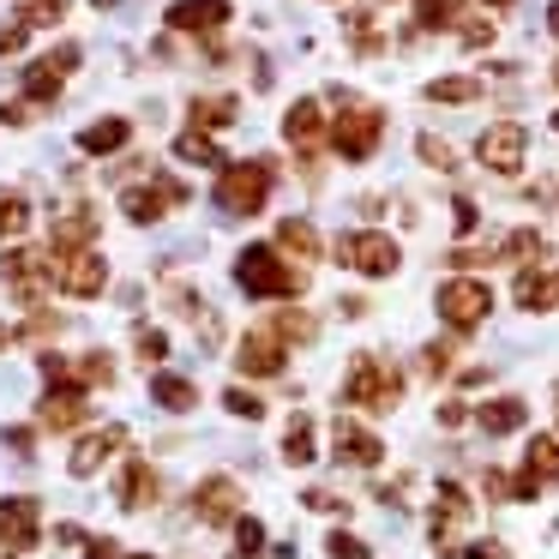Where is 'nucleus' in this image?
<instances>
[{"mask_svg": "<svg viewBox=\"0 0 559 559\" xmlns=\"http://www.w3.org/2000/svg\"><path fill=\"white\" fill-rule=\"evenodd\" d=\"M283 139H289L295 151H313L319 139H325V103L319 97H301L289 115H283Z\"/></svg>", "mask_w": 559, "mask_h": 559, "instance_id": "6ab92c4d", "label": "nucleus"}, {"mask_svg": "<svg viewBox=\"0 0 559 559\" xmlns=\"http://www.w3.org/2000/svg\"><path fill=\"white\" fill-rule=\"evenodd\" d=\"M31 223V199L13 193V187H0V241H19Z\"/></svg>", "mask_w": 559, "mask_h": 559, "instance_id": "c756f323", "label": "nucleus"}, {"mask_svg": "<svg viewBox=\"0 0 559 559\" xmlns=\"http://www.w3.org/2000/svg\"><path fill=\"white\" fill-rule=\"evenodd\" d=\"M55 283H61L73 301H97L109 289V265L97 259V247H79V253H55Z\"/></svg>", "mask_w": 559, "mask_h": 559, "instance_id": "1a4fd4ad", "label": "nucleus"}, {"mask_svg": "<svg viewBox=\"0 0 559 559\" xmlns=\"http://www.w3.org/2000/svg\"><path fill=\"white\" fill-rule=\"evenodd\" d=\"M457 559H506V547H499V542H463Z\"/></svg>", "mask_w": 559, "mask_h": 559, "instance_id": "49530a36", "label": "nucleus"}, {"mask_svg": "<svg viewBox=\"0 0 559 559\" xmlns=\"http://www.w3.org/2000/svg\"><path fill=\"white\" fill-rule=\"evenodd\" d=\"M235 361H241L247 379H271V373H283V361H289V343H283L277 325H259V331H247V337H241Z\"/></svg>", "mask_w": 559, "mask_h": 559, "instance_id": "f8f14e48", "label": "nucleus"}, {"mask_svg": "<svg viewBox=\"0 0 559 559\" xmlns=\"http://www.w3.org/2000/svg\"><path fill=\"white\" fill-rule=\"evenodd\" d=\"M475 97H481V79H463V73L427 85V103H475Z\"/></svg>", "mask_w": 559, "mask_h": 559, "instance_id": "7c9ffc66", "label": "nucleus"}, {"mask_svg": "<svg viewBox=\"0 0 559 559\" xmlns=\"http://www.w3.org/2000/svg\"><path fill=\"white\" fill-rule=\"evenodd\" d=\"M223 409H229V415H241V421H259V415H265V397H253V391L229 385V391H223Z\"/></svg>", "mask_w": 559, "mask_h": 559, "instance_id": "f704fd0d", "label": "nucleus"}, {"mask_svg": "<svg viewBox=\"0 0 559 559\" xmlns=\"http://www.w3.org/2000/svg\"><path fill=\"white\" fill-rule=\"evenodd\" d=\"M271 325H277L283 331V343H313V319H307V313H277V319H271Z\"/></svg>", "mask_w": 559, "mask_h": 559, "instance_id": "4c0bfd02", "label": "nucleus"}, {"mask_svg": "<svg viewBox=\"0 0 559 559\" xmlns=\"http://www.w3.org/2000/svg\"><path fill=\"white\" fill-rule=\"evenodd\" d=\"M133 355H139V361L157 367L163 355H169V337H163V331H139V337H133Z\"/></svg>", "mask_w": 559, "mask_h": 559, "instance_id": "ea45409f", "label": "nucleus"}, {"mask_svg": "<svg viewBox=\"0 0 559 559\" xmlns=\"http://www.w3.org/2000/svg\"><path fill=\"white\" fill-rule=\"evenodd\" d=\"M433 307H439V319H445L451 331H475L487 313H493V289H487L481 277H451V283H439Z\"/></svg>", "mask_w": 559, "mask_h": 559, "instance_id": "39448f33", "label": "nucleus"}, {"mask_svg": "<svg viewBox=\"0 0 559 559\" xmlns=\"http://www.w3.org/2000/svg\"><path fill=\"white\" fill-rule=\"evenodd\" d=\"M469 518H475L469 493H463L457 481H439V493H433V530H427V535H433V554H451V559H457Z\"/></svg>", "mask_w": 559, "mask_h": 559, "instance_id": "0eeeda50", "label": "nucleus"}, {"mask_svg": "<svg viewBox=\"0 0 559 559\" xmlns=\"http://www.w3.org/2000/svg\"><path fill=\"white\" fill-rule=\"evenodd\" d=\"M265 547V523L259 518H235V554H259Z\"/></svg>", "mask_w": 559, "mask_h": 559, "instance_id": "58836bf2", "label": "nucleus"}, {"mask_svg": "<svg viewBox=\"0 0 559 559\" xmlns=\"http://www.w3.org/2000/svg\"><path fill=\"white\" fill-rule=\"evenodd\" d=\"M475 229V205H469V199H457V235H469Z\"/></svg>", "mask_w": 559, "mask_h": 559, "instance_id": "3c124183", "label": "nucleus"}, {"mask_svg": "<svg viewBox=\"0 0 559 559\" xmlns=\"http://www.w3.org/2000/svg\"><path fill=\"white\" fill-rule=\"evenodd\" d=\"M121 559H151V554H121Z\"/></svg>", "mask_w": 559, "mask_h": 559, "instance_id": "5fc2aeb1", "label": "nucleus"}, {"mask_svg": "<svg viewBox=\"0 0 559 559\" xmlns=\"http://www.w3.org/2000/svg\"><path fill=\"white\" fill-rule=\"evenodd\" d=\"M523 421H530V403H523V397H493V403H481V409H475V427H481V433H493V439L518 433Z\"/></svg>", "mask_w": 559, "mask_h": 559, "instance_id": "4be33fe9", "label": "nucleus"}, {"mask_svg": "<svg viewBox=\"0 0 559 559\" xmlns=\"http://www.w3.org/2000/svg\"><path fill=\"white\" fill-rule=\"evenodd\" d=\"M337 265L361 271V277H391V271L403 265V253H397V241H391L385 229H355V235L337 241Z\"/></svg>", "mask_w": 559, "mask_h": 559, "instance_id": "423d86ee", "label": "nucleus"}, {"mask_svg": "<svg viewBox=\"0 0 559 559\" xmlns=\"http://www.w3.org/2000/svg\"><path fill=\"white\" fill-rule=\"evenodd\" d=\"M235 283H241L247 295H259V301H289V295L307 289V265H289V259L277 253V241H265V247H247V253L235 259Z\"/></svg>", "mask_w": 559, "mask_h": 559, "instance_id": "f257e3e1", "label": "nucleus"}, {"mask_svg": "<svg viewBox=\"0 0 559 559\" xmlns=\"http://www.w3.org/2000/svg\"><path fill=\"white\" fill-rule=\"evenodd\" d=\"M379 139H385V109L343 97L337 103V121H331V151H337L343 163H367L379 151Z\"/></svg>", "mask_w": 559, "mask_h": 559, "instance_id": "7ed1b4c3", "label": "nucleus"}, {"mask_svg": "<svg viewBox=\"0 0 559 559\" xmlns=\"http://www.w3.org/2000/svg\"><path fill=\"white\" fill-rule=\"evenodd\" d=\"M85 559H121V554H115L109 535H91V542H85Z\"/></svg>", "mask_w": 559, "mask_h": 559, "instance_id": "09e8293b", "label": "nucleus"}, {"mask_svg": "<svg viewBox=\"0 0 559 559\" xmlns=\"http://www.w3.org/2000/svg\"><path fill=\"white\" fill-rule=\"evenodd\" d=\"M37 421L49 427V433H61V427H79L85 421V385H49L43 391V403H37Z\"/></svg>", "mask_w": 559, "mask_h": 559, "instance_id": "a211bd4d", "label": "nucleus"}, {"mask_svg": "<svg viewBox=\"0 0 559 559\" xmlns=\"http://www.w3.org/2000/svg\"><path fill=\"white\" fill-rule=\"evenodd\" d=\"M73 373H79V385H85V391H91V385H115V355H103V349H91V355H85V361H79V367H73Z\"/></svg>", "mask_w": 559, "mask_h": 559, "instance_id": "473e14b6", "label": "nucleus"}, {"mask_svg": "<svg viewBox=\"0 0 559 559\" xmlns=\"http://www.w3.org/2000/svg\"><path fill=\"white\" fill-rule=\"evenodd\" d=\"M115 499H121V511H145V506H157V469H151L145 457H127L121 481H115Z\"/></svg>", "mask_w": 559, "mask_h": 559, "instance_id": "aec40b11", "label": "nucleus"}, {"mask_svg": "<svg viewBox=\"0 0 559 559\" xmlns=\"http://www.w3.org/2000/svg\"><path fill=\"white\" fill-rule=\"evenodd\" d=\"M343 403H355V409H373V415H385V409H397L403 403V373H397V361H385V355H355L349 361V379H343Z\"/></svg>", "mask_w": 559, "mask_h": 559, "instance_id": "f03ea898", "label": "nucleus"}, {"mask_svg": "<svg viewBox=\"0 0 559 559\" xmlns=\"http://www.w3.org/2000/svg\"><path fill=\"white\" fill-rule=\"evenodd\" d=\"M175 205H187V187L175 181V175H157V181H139L121 193V211L127 223H163Z\"/></svg>", "mask_w": 559, "mask_h": 559, "instance_id": "6e6552de", "label": "nucleus"}, {"mask_svg": "<svg viewBox=\"0 0 559 559\" xmlns=\"http://www.w3.org/2000/svg\"><path fill=\"white\" fill-rule=\"evenodd\" d=\"M127 139H133V121H127V115H103V121H91L85 133H79V151H85V157H115Z\"/></svg>", "mask_w": 559, "mask_h": 559, "instance_id": "412c9836", "label": "nucleus"}, {"mask_svg": "<svg viewBox=\"0 0 559 559\" xmlns=\"http://www.w3.org/2000/svg\"><path fill=\"white\" fill-rule=\"evenodd\" d=\"M313 457H319V445H313V421H307V415H295V421L283 427V463H295V469H307Z\"/></svg>", "mask_w": 559, "mask_h": 559, "instance_id": "cd10ccee", "label": "nucleus"}, {"mask_svg": "<svg viewBox=\"0 0 559 559\" xmlns=\"http://www.w3.org/2000/svg\"><path fill=\"white\" fill-rule=\"evenodd\" d=\"M37 523H43V506L31 493L0 499V559H19L25 547H37Z\"/></svg>", "mask_w": 559, "mask_h": 559, "instance_id": "9b49d317", "label": "nucleus"}, {"mask_svg": "<svg viewBox=\"0 0 559 559\" xmlns=\"http://www.w3.org/2000/svg\"><path fill=\"white\" fill-rule=\"evenodd\" d=\"M518 307L523 313H554L559 307V277H547V271H518Z\"/></svg>", "mask_w": 559, "mask_h": 559, "instance_id": "b1692460", "label": "nucleus"}, {"mask_svg": "<svg viewBox=\"0 0 559 559\" xmlns=\"http://www.w3.org/2000/svg\"><path fill=\"white\" fill-rule=\"evenodd\" d=\"M457 37H463V49H487V43H493V25H487V19H463Z\"/></svg>", "mask_w": 559, "mask_h": 559, "instance_id": "79ce46f5", "label": "nucleus"}, {"mask_svg": "<svg viewBox=\"0 0 559 559\" xmlns=\"http://www.w3.org/2000/svg\"><path fill=\"white\" fill-rule=\"evenodd\" d=\"M547 31H554V37H559V0H554V7H547Z\"/></svg>", "mask_w": 559, "mask_h": 559, "instance_id": "603ef678", "label": "nucleus"}, {"mask_svg": "<svg viewBox=\"0 0 559 559\" xmlns=\"http://www.w3.org/2000/svg\"><path fill=\"white\" fill-rule=\"evenodd\" d=\"M151 397H157L163 409L187 415L199 403V385H193V379H181V373H157V379H151Z\"/></svg>", "mask_w": 559, "mask_h": 559, "instance_id": "bb28decb", "label": "nucleus"}, {"mask_svg": "<svg viewBox=\"0 0 559 559\" xmlns=\"http://www.w3.org/2000/svg\"><path fill=\"white\" fill-rule=\"evenodd\" d=\"M91 235H97V211H73V217L49 235V253H79V247H91Z\"/></svg>", "mask_w": 559, "mask_h": 559, "instance_id": "a878e982", "label": "nucleus"}, {"mask_svg": "<svg viewBox=\"0 0 559 559\" xmlns=\"http://www.w3.org/2000/svg\"><path fill=\"white\" fill-rule=\"evenodd\" d=\"M421 367H427V373H445V367H451V343H427V349H421Z\"/></svg>", "mask_w": 559, "mask_h": 559, "instance_id": "37998d69", "label": "nucleus"}, {"mask_svg": "<svg viewBox=\"0 0 559 559\" xmlns=\"http://www.w3.org/2000/svg\"><path fill=\"white\" fill-rule=\"evenodd\" d=\"M121 445H127V427H121V421H109V427H97V433L79 439L73 457H67V469H73L79 481H85V475H97V469H103V463H109Z\"/></svg>", "mask_w": 559, "mask_h": 559, "instance_id": "dca6fc26", "label": "nucleus"}, {"mask_svg": "<svg viewBox=\"0 0 559 559\" xmlns=\"http://www.w3.org/2000/svg\"><path fill=\"white\" fill-rule=\"evenodd\" d=\"M271 199V163L247 157V163H223L217 169V205L229 217H259Z\"/></svg>", "mask_w": 559, "mask_h": 559, "instance_id": "20e7f679", "label": "nucleus"}, {"mask_svg": "<svg viewBox=\"0 0 559 559\" xmlns=\"http://www.w3.org/2000/svg\"><path fill=\"white\" fill-rule=\"evenodd\" d=\"M331 451H337V463H355V469H379V463H385V439L367 433L361 421H349V415L331 427Z\"/></svg>", "mask_w": 559, "mask_h": 559, "instance_id": "4468645a", "label": "nucleus"}, {"mask_svg": "<svg viewBox=\"0 0 559 559\" xmlns=\"http://www.w3.org/2000/svg\"><path fill=\"white\" fill-rule=\"evenodd\" d=\"M193 518L199 523H235L241 518V487H235L229 475H205V481L193 487Z\"/></svg>", "mask_w": 559, "mask_h": 559, "instance_id": "2eb2a0df", "label": "nucleus"}, {"mask_svg": "<svg viewBox=\"0 0 559 559\" xmlns=\"http://www.w3.org/2000/svg\"><path fill=\"white\" fill-rule=\"evenodd\" d=\"M535 253H542V235H535V229H518L511 241H499V259H518V265H523V259H535Z\"/></svg>", "mask_w": 559, "mask_h": 559, "instance_id": "e433bc0d", "label": "nucleus"}, {"mask_svg": "<svg viewBox=\"0 0 559 559\" xmlns=\"http://www.w3.org/2000/svg\"><path fill=\"white\" fill-rule=\"evenodd\" d=\"M73 67H79V49H73V43H61L49 61H31V67H25V97H31V103H61V85H67V73H73Z\"/></svg>", "mask_w": 559, "mask_h": 559, "instance_id": "ddd939ff", "label": "nucleus"}, {"mask_svg": "<svg viewBox=\"0 0 559 559\" xmlns=\"http://www.w3.org/2000/svg\"><path fill=\"white\" fill-rule=\"evenodd\" d=\"M175 157H181V163H205V169H223V151H217V139H211L205 127H187V133L175 139Z\"/></svg>", "mask_w": 559, "mask_h": 559, "instance_id": "c85d7f7f", "label": "nucleus"}, {"mask_svg": "<svg viewBox=\"0 0 559 559\" xmlns=\"http://www.w3.org/2000/svg\"><path fill=\"white\" fill-rule=\"evenodd\" d=\"M229 19V0H175L169 31H217Z\"/></svg>", "mask_w": 559, "mask_h": 559, "instance_id": "5701e85b", "label": "nucleus"}, {"mask_svg": "<svg viewBox=\"0 0 559 559\" xmlns=\"http://www.w3.org/2000/svg\"><path fill=\"white\" fill-rule=\"evenodd\" d=\"M554 85H559V61H554Z\"/></svg>", "mask_w": 559, "mask_h": 559, "instance_id": "13d9d810", "label": "nucleus"}, {"mask_svg": "<svg viewBox=\"0 0 559 559\" xmlns=\"http://www.w3.org/2000/svg\"><path fill=\"white\" fill-rule=\"evenodd\" d=\"M55 331H61V319H55V313H31V325H25V337H31V343H49V337H55Z\"/></svg>", "mask_w": 559, "mask_h": 559, "instance_id": "c03bdc74", "label": "nucleus"}, {"mask_svg": "<svg viewBox=\"0 0 559 559\" xmlns=\"http://www.w3.org/2000/svg\"><path fill=\"white\" fill-rule=\"evenodd\" d=\"M457 13H463V0H415V25H421V31L457 25Z\"/></svg>", "mask_w": 559, "mask_h": 559, "instance_id": "2f4dec72", "label": "nucleus"}, {"mask_svg": "<svg viewBox=\"0 0 559 559\" xmlns=\"http://www.w3.org/2000/svg\"><path fill=\"white\" fill-rule=\"evenodd\" d=\"M415 151H421V163H433V169H457V151H451V145H439V139H421V145H415Z\"/></svg>", "mask_w": 559, "mask_h": 559, "instance_id": "a19ab883", "label": "nucleus"}, {"mask_svg": "<svg viewBox=\"0 0 559 559\" xmlns=\"http://www.w3.org/2000/svg\"><path fill=\"white\" fill-rule=\"evenodd\" d=\"M547 481H559V439H530L523 451V475H518V499H535Z\"/></svg>", "mask_w": 559, "mask_h": 559, "instance_id": "f3484780", "label": "nucleus"}, {"mask_svg": "<svg viewBox=\"0 0 559 559\" xmlns=\"http://www.w3.org/2000/svg\"><path fill=\"white\" fill-rule=\"evenodd\" d=\"M97 7H121V0H97Z\"/></svg>", "mask_w": 559, "mask_h": 559, "instance_id": "6e6d98bb", "label": "nucleus"}, {"mask_svg": "<svg viewBox=\"0 0 559 559\" xmlns=\"http://www.w3.org/2000/svg\"><path fill=\"white\" fill-rule=\"evenodd\" d=\"M475 157H481V169H493V175H518L523 157H530V133H523L518 121H493L481 139H475Z\"/></svg>", "mask_w": 559, "mask_h": 559, "instance_id": "9d476101", "label": "nucleus"}, {"mask_svg": "<svg viewBox=\"0 0 559 559\" xmlns=\"http://www.w3.org/2000/svg\"><path fill=\"white\" fill-rule=\"evenodd\" d=\"M307 506H313V511H337V518H343V511H349V506H343L337 493H325V487H313V493H307Z\"/></svg>", "mask_w": 559, "mask_h": 559, "instance_id": "de8ad7c7", "label": "nucleus"}, {"mask_svg": "<svg viewBox=\"0 0 559 559\" xmlns=\"http://www.w3.org/2000/svg\"><path fill=\"white\" fill-rule=\"evenodd\" d=\"M463 415H469L463 403H439V427H463Z\"/></svg>", "mask_w": 559, "mask_h": 559, "instance_id": "8fccbe9b", "label": "nucleus"}, {"mask_svg": "<svg viewBox=\"0 0 559 559\" xmlns=\"http://www.w3.org/2000/svg\"><path fill=\"white\" fill-rule=\"evenodd\" d=\"M325 554L331 559H373V554H367V542H361V535H349V530H331L325 535Z\"/></svg>", "mask_w": 559, "mask_h": 559, "instance_id": "c9c22d12", "label": "nucleus"}, {"mask_svg": "<svg viewBox=\"0 0 559 559\" xmlns=\"http://www.w3.org/2000/svg\"><path fill=\"white\" fill-rule=\"evenodd\" d=\"M25 49V19L19 25H0V55H19Z\"/></svg>", "mask_w": 559, "mask_h": 559, "instance_id": "a18cd8bd", "label": "nucleus"}, {"mask_svg": "<svg viewBox=\"0 0 559 559\" xmlns=\"http://www.w3.org/2000/svg\"><path fill=\"white\" fill-rule=\"evenodd\" d=\"M229 115H235V97H205V103H193L187 127H217V121H229Z\"/></svg>", "mask_w": 559, "mask_h": 559, "instance_id": "72a5a7b5", "label": "nucleus"}, {"mask_svg": "<svg viewBox=\"0 0 559 559\" xmlns=\"http://www.w3.org/2000/svg\"><path fill=\"white\" fill-rule=\"evenodd\" d=\"M277 253L283 259H301V265H313V259H319V229H313V223H307V217H283L277 223Z\"/></svg>", "mask_w": 559, "mask_h": 559, "instance_id": "393cba45", "label": "nucleus"}, {"mask_svg": "<svg viewBox=\"0 0 559 559\" xmlns=\"http://www.w3.org/2000/svg\"><path fill=\"white\" fill-rule=\"evenodd\" d=\"M487 7H511V0H487Z\"/></svg>", "mask_w": 559, "mask_h": 559, "instance_id": "4d7b16f0", "label": "nucleus"}, {"mask_svg": "<svg viewBox=\"0 0 559 559\" xmlns=\"http://www.w3.org/2000/svg\"><path fill=\"white\" fill-rule=\"evenodd\" d=\"M13 337H19V331H13V325H0V349H7V343H13Z\"/></svg>", "mask_w": 559, "mask_h": 559, "instance_id": "864d4df0", "label": "nucleus"}]
</instances>
